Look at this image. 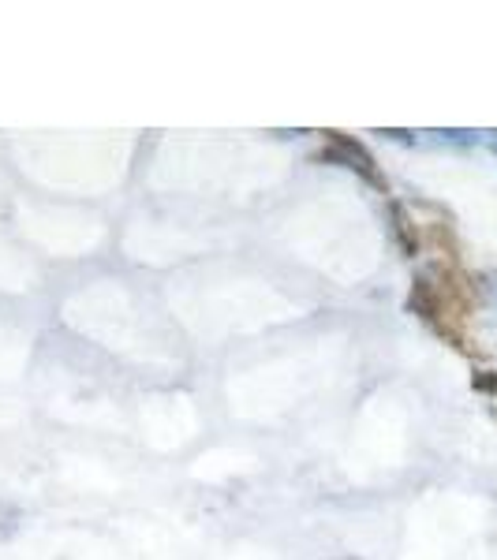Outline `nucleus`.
<instances>
[{"mask_svg":"<svg viewBox=\"0 0 497 560\" xmlns=\"http://www.w3.org/2000/svg\"><path fill=\"white\" fill-rule=\"evenodd\" d=\"M471 389L486 392V396H497V374L494 370H479V374L471 378Z\"/></svg>","mask_w":497,"mask_h":560,"instance_id":"nucleus-4","label":"nucleus"},{"mask_svg":"<svg viewBox=\"0 0 497 560\" xmlns=\"http://www.w3.org/2000/svg\"><path fill=\"white\" fill-rule=\"evenodd\" d=\"M326 139V150L322 154H314V161H344V165L352 168V172H359L367 183H374L378 191H389V183H385V176L378 172V161L359 146L355 139H348L344 131H326L322 135Z\"/></svg>","mask_w":497,"mask_h":560,"instance_id":"nucleus-2","label":"nucleus"},{"mask_svg":"<svg viewBox=\"0 0 497 560\" xmlns=\"http://www.w3.org/2000/svg\"><path fill=\"white\" fill-rule=\"evenodd\" d=\"M393 232L400 239V251L415 258V254L423 251V239H419V228H415V217H408L404 206H393Z\"/></svg>","mask_w":497,"mask_h":560,"instance_id":"nucleus-3","label":"nucleus"},{"mask_svg":"<svg viewBox=\"0 0 497 560\" xmlns=\"http://www.w3.org/2000/svg\"><path fill=\"white\" fill-rule=\"evenodd\" d=\"M408 307H412L423 322L434 325L453 348H460L464 355H479V351L471 348L468 333H464L471 310H475V284L460 273V266L438 262L426 277L415 280Z\"/></svg>","mask_w":497,"mask_h":560,"instance_id":"nucleus-1","label":"nucleus"}]
</instances>
